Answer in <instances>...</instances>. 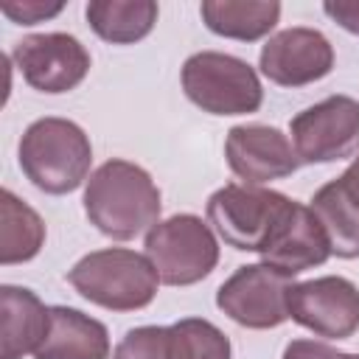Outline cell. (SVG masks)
I'll return each mask as SVG.
<instances>
[{
	"instance_id": "6da1fadb",
	"label": "cell",
	"mask_w": 359,
	"mask_h": 359,
	"mask_svg": "<svg viewBox=\"0 0 359 359\" xmlns=\"http://www.w3.org/2000/svg\"><path fill=\"white\" fill-rule=\"evenodd\" d=\"M81 202L90 224L115 241H129L143 230L149 233L163 210L160 188L151 174L121 157L101 163L90 174Z\"/></svg>"
},
{
	"instance_id": "7a4b0ae2",
	"label": "cell",
	"mask_w": 359,
	"mask_h": 359,
	"mask_svg": "<svg viewBox=\"0 0 359 359\" xmlns=\"http://www.w3.org/2000/svg\"><path fill=\"white\" fill-rule=\"evenodd\" d=\"M17 160L34 188L62 196L90 180L93 143L76 121L45 115L22 132Z\"/></svg>"
},
{
	"instance_id": "3957f363",
	"label": "cell",
	"mask_w": 359,
	"mask_h": 359,
	"mask_svg": "<svg viewBox=\"0 0 359 359\" xmlns=\"http://www.w3.org/2000/svg\"><path fill=\"white\" fill-rule=\"evenodd\" d=\"M67 283L93 306L107 311H140L157 297L160 275L143 252L104 247L67 269Z\"/></svg>"
},
{
	"instance_id": "277c9868",
	"label": "cell",
	"mask_w": 359,
	"mask_h": 359,
	"mask_svg": "<svg viewBox=\"0 0 359 359\" xmlns=\"http://www.w3.org/2000/svg\"><path fill=\"white\" fill-rule=\"evenodd\" d=\"M182 93L194 107L208 115H250L264 104V87L258 70L222 50H199L182 62Z\"/></svg>"
},
{
	"instance_id": "5b68a950",
	"label": "cell",
	"mask_w": 359,
	"mask_h": 359,
	"mask_svg": "<svg viewBox=\"0 0 359 359\" xmlns=\"http://www.w3.org/2000/svg\"><path fill=\"white\" fill-rule=\"evenodd\" d=\"M289 202L286 194L264 185L227 182L208 196L205 219L227 247L261 255Z\"/></svg>"
},
{
	"instance_id": "8992f818",
	"label": "cell",
	"mask_w": 359,
	"mask_h": 359,
	"mask_svg": "<svg viewBox=\"0 0 359 359\" xmlns=\"http://www.w3.org/2000/svg\"><path fill=\"white\" fill-rule=\"evenodd\" d=\"M146 258L165 286H194L219 264V238L208 219L196 213H174L146 233Z\"/></svg>"
},
{
	"instance_id": "52a82bcc",
	"label": "cell",
	"mask_w": 359,
	"mask_h": 359,
	"mask_svg": "<svg viewBox=\"0 0 359 359\" xmlns=\"http://www.w3.org/2000/svg\"><path fill=\"white\" fill-rule=\"evenodd\" d=\"M289 140L300 165L337 163L359 154V101L351 95H328L289 121Z\"/></svg>"
},
{
	"instance_id": "ba28073f",
	"label": "cell",
	"mask_w": 359,
	"mask_h": 359,
	"mask_svg": "<svg viewBox=\"0 0 359 359\" xmlns=\"http://www.w3.org/2000/svg\"><path fill=\"white\" fill-rule=\"evenodd\" d=\"M292 278L280 269L258 261L241 264L219 289L216 306L233 323L252 331L278 328L289 320V289Z\"/></svg>"
},
{
	"instance_id": "9c48e42d",
	"label": "cell",
	"mask_w": 359,
	"mask_h": 359,
	"mask_svg": "<svg viewBox=\"0 0 359 359\" xmlns=\"http://www.w3.org/2000/svg\"><path fill=\"white\" fill-rule=\"evenodd\" d=\"M227 334L202 317H182L171 325L129 328L112 351V359H230Z\"/></svg>"
},
{
	"instance_id": "30bf717a",
	"label": "cell",
	"mask_w": 359,
	"mask_h": 359,
	"mask_svg": "<svg viewBox=\"0 0 359 359\" xmlns=\"http://www.w3.org/2000/svg\"><path fill=\"white\" fill-rule=\"evenodd\" d=\"M11 62L17 65L28 87L48 95L76 90L93 67L90 50L81 45V39L65 31L22 36L11 48Z\"/></svg>"
},
{
	"instance_id": "8fae6325",
	"label": "cell",
	"mask_w": 359,
	"mask_h": 359,
	"mask_svg": "<svg viewBox=\"0 0 359 359\" xmlns=\"http://www.w3.org/2000/svg\"><path fill=\"white\" fill-rule=\"evenodd\" d=\"M289 320L323 339H351L359 331V286L342 275L292 283Z\"/></svg>"
},
{
	"instance_id": "7c38bea8",
	"label": "cell",
	"mask_w": 359,
	"mask_h": 359,
	"mask_svg": "<svg viewBox=\"0 0 359 359\" xmlns=\"http://www.w3.org/2000/svg\"><path fill=\"white\" fill-rule=\"evenodd\" d=\"M258 70L278 87H306L334 70V45L317 28H283L261 45Z\"/></svg>"
},
{
	"instance_id": "4fadbf2b",
	"label": "cell",
	"mask_w": 359,
	"mask_h": 359,
	"mask_svg": "<svg viewBox=\"0 0 359 359\" xmlns=\"http://www.w3.org/2000/svg\"><path fill=\"white\" fill-rule=\"evenodd\" d=\"M224 160L244 185H266L300 168L292 140L269 123H238L224 137Z\"/></svg>"
},
{
	"instance_id": "5bb4252c",
	"label": "cell",
	"mask_w": 359,
	"mask_h": 359,
	"mask_svg": "<svg viewBox=\"0 0 359 359\" xmlns=\"http://www.w3.org/2000/svg\"><path fill=\"white\" fill-rule=\"evenodd\" d=\"M331 258V244L309 205L292 199L280 216L269 244L261 250V261L294 278L306 269L323 266Z\"/></svg>"
},
{
	"instance_id": "9a60e30c",
	"label": "cell",
	"mask_w": 359,
	"mask_h": 359,
	"mask_svg": "<svg viewBox=\"0 0 359 359\" xmlns=\"http://www.w3.org/2000/svg\"><path fill=\"white\" fill-rule=\"evenodd\" d=\"M50 328V306L36 292L14 283L0 286V359L36 353Z\"/></svg>"
},
{
	"instance_id": "2e32d148",
	"label": "cell",
	"mask_w": 359,
	"mask_h": 359,
	"mask_svg": "<svg viewBox=\"0 0 359 359\" xmlns=\"http://www.w3.org/2000/svg\"><path fill=\"white\" fill-rule=\"evenodd\" d=\"M109 331L101 320L73 306H50V328L34 359H109Z\"/></svg>"
},
{
	"instance_id": "e0dca14e",
	"label": "cell",
	"mask_w": 359,
	"mask_h": 359,
	"mask_svg": "<svg viewBox=\"0 0 359 359\" xmlns=\"http://www.w3.org/2000/svg\"><path fill=\"white\" fill-rule=\"evenodd\" d=\"M202 22L224 39L258 42L272 34L280 20L278 0H202Z\"/></svg>"
},
{
	"instance_id": "ac0fdd59",
	"label": "cell",
	"mask_w": 359,
	"mask_h": 359,
	"mask_svg": "<svg viewBox=\"0 0 359 359\" xmlns=\"http://www.w3.org/2000/svg\"><path fill=\"white\" fill-rule=\"evenodd\" d=\"M154 0H90L84 6L87 25L109 45H135L146 39L157 22Z\"/></svg>"
},
{
	"instance_id": "d6986e66",
	"label": "cell",
	"mask_w": 359,
	"mask_h": 359,
	"mask_svg": "<svg viewBox=\"0 0 359 359\" xmlns=\"http://www.w3.org/2000/svg\"><path fill=\"white\" fill-rule=\"evenodd\" d=\"M309 208L328 236L331 255L348 258V261L359 258V208L351 199V194L345 191L342 180L337 177V180L320 185L314 191Z\"/></svg>"
},
{
	"instance_id": "ffe728a7",
	"label": "cell",
	"mask_w": 359,
	"mask_h": 359,
	"mask_svg": "<svg viewBox=\"0 0 359 359\" xmlns=\"http://www.w3.org/2000/svg\"><path fill=\"white\" fill-rule=\"evenodd\" d=\"M45 244L42 216L22 202L11 188L0 191V264H25L39 255Z\"/></svg>"
},
{
	"instance_id": "44dd1931",
	"label": "cell",
	"mask_w": 359,
	"mask_h": 359,
	"mask_svg": "<svg viewBox=\"0 0 359 359\" xmlns=\"http://www.w3.org/2000/svg\"><path fill=\"white\" fill-rule=\"evenodd\" d=\"M62 8H65L62 0H53V3H48V0H17V3H3V6H0V11H3L11 22H17V25H36V22H45V20L56 17Z\"/></svg>"
},
{
	"instance_id": "7402d4cb",
	"label": "cell",
	"mask_w": 359,
	"mask_h": 359,
	"mask_svg": "<svg viewBox=\"0 0 359 359\" xmlns=\"http://www.w3.org/2000/svg\"><path fill=\"white\" fill-rule=\"evenodd\" d=\"M280 359H353V353L337 351L334 345L320 342V339H292L283 348Z\"/></svg>"
},
{
	"instance_id": "603a6c76",
	"label": "cell",
	"mask_w": 359,
	"mask_h": 359,
	"mask_svg": "<svg viewBox=\"0 0 359 359\" xmlns=\"http://www.w3.org/2000/svg\"><path fill=\"white\" fill-rule=\"evenodd\" d=\"M323 11L348 34L359 36V0H325Z\"/></svg>"
},
{
	"instance_id": "cb8c5ba5",
	"label": "cell",
	"mask_w": 359,
	"mask_h": 359,
	"mask_svg": "<svg viewBox=\"0 0 359 359\" xmlns=\"http://www.w3.org/2000/svg\"><path fill=\"white\" fill-rule=\"evenodd\" d=\"M339 180H342V185H345V191L351 194V199L356 202V208H359V154L351 160V165L339 174Z\"/></svg>"
},
{
	"instance_id": "d4e9b609",
	"label": "cell",
	"mask_w": 359,
	"mask_h": 359,
	"mask_svg": "<svg viewBox=\"0 0 359 359\" xmlns=\"http://www.w3.org/2000/svg\"><path fill=\"white\" fill-rule=\"evenodd\" d=\"M353 359H359V353H353Z\"/></svg>"
}]
</instances>
